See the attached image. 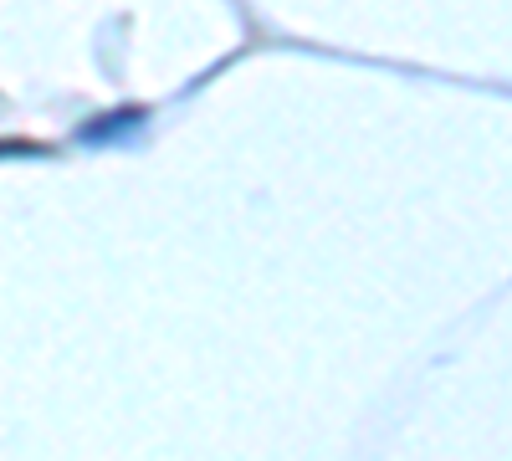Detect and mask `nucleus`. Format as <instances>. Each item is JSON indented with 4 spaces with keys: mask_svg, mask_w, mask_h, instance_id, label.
Returning <instances> with one entry per match:
<instances>
[]
</instances>
